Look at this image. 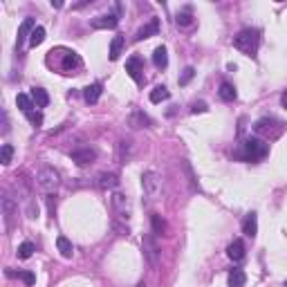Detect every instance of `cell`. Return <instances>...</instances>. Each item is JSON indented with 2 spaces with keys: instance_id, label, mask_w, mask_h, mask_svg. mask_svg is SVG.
Segmentation results:
<instances>
[{
  "instance_id": "6da1fadb",
  "label": "cell",
  "mask_w": 287,
  "mask_h": 287,
  "mask_svg": "<svg viewBox=\"0 0 287 287\" xmlns=\"http://www.w3.org/2000/svg\"><path fill=\"white\" fill-rule=\"evenodd\" d=\"M267 144L263 142V139L258 137H249L245 139L243 144H240V148H236L233 157H238V160H245V162H258L263 160V157L267 155Z\"/></svg>"
},
{
  "instance_id": "7a4b0ae2",
  "label": "cell",
  "mask_w": 287,
  "mask_h": 287,
  "mask_svg": "<svg viewBox=\"0 0 287 287\" xmlns=\"http://www.w3.org/2000/svg\"><path fill=\"white\" fill-rule=\"evenodd\" d=\"M258 45H260V32L251 30V27L238 32V36L233 38V47L240 49V52H245L247 56H254L256 49H258Z\"/></svg>"
},
{
  "instance_id": "3957f363",
  "label": "cell",
  "mask_w": 287,
  "mask_h": 287,
  "mask_svg": "<svg viewBox=\"0 0 287 287\" xmlns=\"http://www.w3.org/2000/svg\"><path fill=\"white\" fill-rule=\"evenodd\" d=\"M36 184L43 193H54L61 184V173L54 166H41L36 173Z\"/></svg>"
},
{
  "instance_id": "277c9868",
  "label": "cell",
  "mask_w": 287,
  "mask_h": 287,
  "mask_svg": "<svg viewBox=\"0 0 287 287\" xmlns=\"http://www.w3.org/2000/svg\"><path fill=\"white\" fill-rule=\"evenodd\" d=\"M283 121L274 119V117H263V119H258L254 123V133L260 135V137L265 139H276L280 133H283Z\"/></svg>"
},
{
  "instance_id": "5b68a950",
  "label": "cell",
  "mask_w": 287,
  "mask_h": 287,
  "mask_svg": "<svg viewBox=\"0 0 287 287\" xmlns=\"http://www.w3.org/2000/svg\"><path fill=\"white\" fill-rule=\"evenodd\" d=\"M142 191H144L146 200H150V202L160 198V193H162V179H160V175H157L155 171H146L144 175H142Z\"/></svg>"
},
{
  "instance_id": "8992f818",
  "label": "cell",
  "mask_w": 287,
  "mask_h": 287,
  "mask_svg": "<svg viewBox=\"0 0 287 287\" xmlns=\"http://www.w3.org/2000/svg\"><path fill=\"white\" fill-rule=\"evenodd\" d=\"M142 249H144V256H146L150 267L160 265V247H157V240L153 233H146L142 238Z\"/></svg>"
},
{
  "instance_id": "52a82bcc",
  "label": "cell",
  "mask_w": 287,
  "mask_h": 287,
  "mask_svg": "<svg viewBox=\"0 0 287 287\" xmlns=\"http://www.w3.org/2000/svg\"><path fill=\"white\" fill-rule=\"evenodd\" d=\"M61 49V63L56 65L63 74H74V70H79L81 67V56H79L76 52H72V49H63V47H59Z\"/></svg>"
},
{
  "instance_id": "ba28073f",
  "label": "cell",
  "mask_w": 287,
  "mask_h": 287,
  "mask_svg": "<svg viewBox=\"0 0 287 287\" xmlns=\"http://www.w3.org/2000/svg\"><path fill=\"white\" fill-rule=\"evenodd\" d=\"M112 209H115V213L121 218V220H131L133 204H131V198H128V195L112 193Z\"/></svg>"
},
{
  "instance_id": "9c48e42d",
  "label": "cell",
  "mask_w": 287,
  "mask_h": 287,
  "mask_svg": "<svg viewBox=\"0 0 287 287\" xmlns=\"http://www.w3.org/2000/svg\"><path fill=\"white\" fill-rule=\"evenodd\" d=\"M0 206H3L5 231H11V227H14V220H16V213H18V206H16V202L11 200L7 193H5V195H3V200H0Z\"/></svg>"
},
{
  "instance_id": "30bf717a",
  "label": "cell",
  "mask_w": 287,
  "mask_h": 287,
  "mask_svg": "<svg viewBox=\"0 0 287 287\" xmlns=\"http://www.w3.org/2000/svg\"><path fill=\"white\" fill-rule=\"evenodd\" d=\"M126 72L137 86H142L144 83V74H142L144 65H142V59H139V56H131V59L126 61Z\"/></svg>"
},
{
  "instance_id": "8fae6325",
  "label": "cell",
  "mask_w": 287,
  "mask_h": 287,
  "mask_svg": "<svg viewBox=\"0 0 287 287\" xmlns=\"http://www.w3.org/2000/svg\"><path fill=\"white\" fill-rule=\"evenodd\" d=\"M90 25H92L94 30H115V27L119 25V16H117V14H101V16H94V18L90 20Z\"/></svg>"
},
{
  "instance_id": "7c38bea8",
  "label": "cell",
  "mask_w": 287,
  "mask_h": 287,
  "mask_svg": "<svg viewBox=\"0 0 287 287\" xmlns=\"http://www.w3.org/2000/svg\"><path fill=\"white\" fill-rule=\"evenodd\" d=\"M72 162H76L79 166H86V164H92L94 160H97V150L90 148V146H86V148H76L70 153Z\"/></svg>"
},
{
  "instance_id": "4fadbf2b",
  "label": "cell",
  "mask_w": 287,
  "mask_h": 287,
  "mask_svg": "<svg viewBox=\"0 0 287 287\" xmlns=\"http://www.w3.org/2000/svg\"><path fill=\"white\" fill-rule=\"evenodd\" d=\"M36 30V25H34V18H25L18 25V36H16V47H20L22 43L27 41V38L32 36V32Z\"/></svg>"
},
{
  "instance_id": "5bb4252c",
  "label": "cell",
  "mask_w": 287,
  "mask_h": 287,
  "mask_svg": "<svg viewBox=\"0 0 287 287\" xmlns=\"http://www.w3.org/2000/svg\"><path fill=\"white\" fill-rule=\"evenodd\" d=\"M243 233L249 236V238H256V233H258V216H256L254 211L245 216V220H243Z\"/></svg>"
},
{
  "instance_id": "9a60e30c",
  "label": "cell",
  "mask_w": 287,
  "mask_h": 287,
  "mask_svg": "<svg viewBox=\"0 0 287 287\" xmlns=\"http://www.w3.org/2000/svg\"><path fill=\"white\" fill-rule=\"evenodd\" d=\"M157 32H160V20L153 18V20L148 22V25H144L142 30L135 34V41H144V38H150V36H155Z\"/></svg>"
},
{
  "instance_id": "2e32d148",
  "label": "cell",
  "mask_w": 287,
  "mask_h": 287,
  "mask_svg": "<svg viewBox=\"0 0 287 287\" xmlns=\"http://www.w3.org/2000/svg\"><path fill=\"white\" fill-rule=\"evenodd\" d=\"M117 184H119V175H117V173H101L97 177L99 189H115Z\"/></svg>"
},
{
  "instance_id": "e0dca14e",
  "label": "cell",
  "mask_w": 287,
  "mask_h": 287,
  "mask_svg": "<svg viewBox=\"0 0 287 287\" xmlns=\"http://www.w3.org/2000/svg\"><path fill=\"white\" fill-rule=\"evenodd\" d=\"M227 256L231 258V260H236V263L243 260L245 258V243L243 240H233V243L227 247Z\"/></svg>"
},
{
  "instance_id": "ac0fdd59",
  "label": "cell",
  "mask_w": 287,
  "mask_h": 287,
  "mask_svg": "<svg viewBox=\"0 0 287 287\" xmlns=\"http://www.w3.org/2000/svg\"><path fill=\"white\" fill-rule=\"evenodd\" d=\"M117 150H119V162L121 164H128V162L133 160V142L131 139H121L119 146H117Z\"/></svg>"
},
{
  "instance_id": "d6986e66",
  "label": "cell",
  "mask_w": 287,
  "mask_h": 287,
  "mask_svg": "<svg viewBox=\"0 0 287 287\" xmlns=\"http://www.w3.org/2000/svg\"><path fill=\"white\" fill-rule=\"evenodd\" d=\"M101 92H103V88H101V83H92V86H88L86 90H83V97H86L88 103H97Z\"/></svg>"
},
{
  "instance_id": "ffe728a7",
  "label": "cell",
  "mask_w": 287,
  "mask_h": 287,
  "mask_svg": "<svg viewBox=\"0 0 287 287\" xmlns=\"http://www.w3.org/2000/svg\"><path fill=\"white\" fill-rule=\"evenodd\" d=\"M175 22H177L179 27H191V25H193V9H191V7H184L182 11H177Z\"/></svg>"
},
{
  "instance_id": "44dd1931",
  "label": "cell",
  "mask_w": 287,
  "mask_h": 287,
  "mask_svg": "<svg viewBox=\"0 0 287 287\" xmlns=\"http://www.w3.org/2000/svg\"><path fill=\"white\" fill-rule=\"evenodd\" d=\"M56 247H59V251L63 258H72V254H74V247H72V243L65 238V236H59V238H56Z\"/></svg>"
},
{
  "instance_id": "7402d4cb",
  "label": "cell",
  "mask_w": 287,
  "mask_h": 287,
  "mask_svg": "<svg viewBox=\"0 0 287 287\" xmlns=\"http://www.w3.org/2000/svg\"><path fill=\"white\" fill-rule=\"evenodd\" d=\"M153 63H155V67H160V70H164V67L168 65V52H166L164 45L153 52Z\"/></svg>"
},
{
  "instance_id": "603a6c76",
  "label": "cell",
  "mask_w": 287,
  "mask_h": 287,
  "mask_svg": "<svg viewBox=\"0 0 287 287\" xmlns=\"http://www.w3.org/2000/svg\"><path fill=\"white\" fill-rule=\"evenodd\" d=\"M32 99H34V103H36L38 108H45V106L49 103V94L45 92L43 88H32Z\"/></svg>"
},
{
  "instance_id": "cb8c5ba5",
  "label": "cell",
  "mask_w": 287,
  "mask_h": 287,
  "mask_svg": "<svg viewBox=\"0 0 287 287\" xmlns=\"http://www.w3.org/2000/svg\"><path fill=\"white\" fill-rule=\"evenodd\" d=\"M218 94H220V99L227 101V103H231V101H236V97H238V94H236V88L231 86V83H227V81L220 86V92Z\"/></svg>"
},
{
  "instance_id": "d4e9b609",
  "label": "cell",
  "mask_w": 287,
  "mask_h": 287,
  "mask_svg": "<svg viewBox=\"0 0 287 287\" xmlns=\"http://www.w3.org/2000/svg\"><path fill=\"white\" fill-rule=\"evenodd\" d=\"M182 168H184V173H187V177H189L191 191H200L198 177H195V173H193V166H191V162H189V160H184V162H182Z\"/></svg>"
},
{
  "instance_id": "484cf974",
  "label": "cell",
  "mask_w": 287,
  "mask_h": 287,
  "mask_svg": "<svg viewBox=\"0 0 287 287\" xmlns=\"http://www.w3.org/2000/svg\"><path fill=\"white\" fill-rule=\"evenodd\" d=\"M247 283V276L243 269H231V274H229V287H243Z\"/></svg>"
},
{
  "instance_id": "4316f807",
  "label": "cell",
  "mask_w": 287,
  "mask_h": 287,
  "mask_svg": "<svg viewBox=\"0 0 287 287\" xmlns=\"http://www.w3.org/2000/svg\"><path fill=\"white\" fill-rule=\"evenodd\" d=\"M16 106L25 112V115H30V112H34V99L27 97V94H18L16 97Z\"/></svg>"
},
{
  "instance_id": "83f0119b",
  "label": "cell",
  "mask_w": 287,
  "mask_h": 287,
  "mask_svg": "<svg viewBox=\"0 0 287 287\" xmlns=\"http://www.w3.org/2000/svg\"><path fill=\"white\" fill-rule=\"evenodd\" d=\"M128 123H131V126H133V128H142V126H146V128H150V123H153V121H150V119H148V117H146V115H144V112H135V115L131 117V119H128Z\"/></svg>"
},
{
  "instance_id": "f1b7e54d",
  "label": "cell",
  "mask_w": 287,
  "mask_h": 287,
  "mask_svg": "<svg viewBox=\"0 0 287 287\" xmlns=\"http://www.w3.org/2000/svg\"><path fill=\"white\" fill-rule=\"evenodd\" d=\"M150 222H153V233H162V236H164V233L168 231L166 220H164L162 216H157V213H153V216H150Z\"/></svg>"
},
{
  "instance_id": "f546056e",
  "label": "cell",
  "mask_w": 287,
  "mask_h": 287,
  "mask_svg": "<svg viewBox=\"0 0 287 287\" xmlns=\"http://www.w3.org/2000/svg\"><path fill=\"white\" fill-rule=\"evenodd\" d=\"M171 97V92L164 88V86H157L153 92H150V103H162V101H166Z\"/></svg>"
},
{
  "instance_id": "4dcf8cb0",
  "label": "cell",
  "mask_w": 287,
  "mask_h": 287,
  "mask_svg": "<svg viewBox=\"0 0 287 287\" xmlns=\"http://www.w3.org/2000/svg\"><path fill=\"white\" fill-rule=\"evenodd\" d=\"M121 47H123V36H115L110 43V61H117L121 54Z\"/></svg>"
},
{
  "instance_id": "1f68e13d",
  "label": "cell",
  "mask_w": 287,
  "mask_h": 287,
  "mask_svg": "<svg viewBox=\"0 0 287 287\" xmlns=\"http://www.w3.org/2000/svg\"><path fill=\"white\" fill-rule=\"evenodd\" d=\"M34 251H36V247H34V243H30V240H27V243H22V245L18 247V251H16V254H18L20 260H27V258H32Z\"/></svg>"
},
{
  "instance_id": "d6a6232c",
  "label": "cell",
  "mask_w": 287,
  "mask_h": 287,
  "mask_svg": "<svg viewBox=\"0 0 287 287\" xmlns=\"http://www.w3.org/2000/svg\"><path fill=\"white\" fill-rule=\"evenodd\" d=\"M45 41V27H36V30L32 32V36H30V45L32 47H38Z\"/></svg>"
},
{
  "instance_id": "836d02e7",
  "label": "cell",
  "mask_w": 287,
  "mask_h": 287,
  "mask_svg": "<svg viewBox=\"0 0 287 287\" xmlns=\"http://www.w3.org/2000/svg\"><path fill=\"white\" fill-rule=\"evenodd\" d=\"M11 157H14V146H11V144H3V148H0V162L7 166L11 162Z\"/></svg>"
},
{
  "instance_id": "e575fe53",
  "label": "cell",
  "mask_w": 287,
  "mask_h": 287,
  "mask_svg": "<svg viewBox=\"0 0 287 287\" xmlns=\"http://www.w3.org/2000/svg\"><path fill=\"white\" fill-rule=\"evenodd\" d=\"M18 278H20L25 285H30V287H32L34 283H36V276H34L32 272H18Z\"/></svg>"
},
{
  "instance_id": "d590c367",
  "label": "cell",
  "mask_w": 287,
  "mask_h": 287,
  "mask_svg": "<svg viewBox=\"0 0 287 287\" xmlns=\"http://www.w3.org/2000/svg\"><path fill=\"white\" fill-rule=\"evenodd\" d=\"M193 74H195L193 67H187V70H184V74L179 76V86H187V83L191 81V79H193Z\"/></svg>"
},
{
  "instance_id": "8d00e7d4",
  "label": "cell",
  "mask_w": 287,
  "mask_h": 287,
  "mask_svg": "<svg viewBox=\"0 0 287 287\" xmlns=\"http://www.w3.org/2000/svg\"><path fill=\"white\" fill-rule=\"evenodd\" d=\"M209 110V106L204 103V101H195L193 106H191V112H193V115H198V112H206Z\"/></svg>"
},
{
  "instance_id": "74e56055",
  "label": "cell",
  "mask_w": 287,
  "mask_h": 287,
  "mask_svg": "<svg viewBox=\"0 0 287 287\" xmlns=\"http://www.w3.org/2000/svg\"><path fill=\"white\" fill-rule=\"evenodd\" d=\"M27 119H30L32 123H34V126H41V123H43V115H41V112H30V115H27Z\"/></svg>"
},
{
  "instance_id": "f35d334b",
  "label": "cell",
  "mask_w": 287,
  "mask_h": 287,
  "mask_svg": "<svg viewBox=\"0 0 287 287\" xmlns=\"http://www.w3.org/2000/svg\"><path fill=\"white\" fill-rule=\"evenodd\" d=\"M9 133V117H7V112H3V135H7Z\"/></svg>"
},
{
  "instance_id": "ab89813d",
  "label": "cell",
  "mask_w": 287,
  "mask_h": 287,
  "mask_svg": "<svg viewBox=\"0 0 287 287\" xmlns=\"http://www.w3.org/2000/svg\"><path fill=\"white\" fill-rule=\"evenodd\" d=\"M280 103H283V108H287V90L280 94Z\"/></svg>"
},
{
  "instance_id": "60d3db41",
  "label": "cell",
  "mask_w": 287,
  "mask_h": 287,
  "mask_svg": "<svg viewBox=\"0 0 287 287\" xmlns=\"http://www.w3.org/2000/svg\"><path fill=\"white\" fill-rule=\"evenodd\" d=\"M135 287H146V285H144V283H139V285H135Z\"/></svg>"
},
{
  "instance_id": "b9f144b4",
  "label": "cell",
  "mask_w": 287,
  "mask_h": 287,
  "mask_svg": "<svg viewBox=\"0 0 287 287\" xmlns=\"http://www.w3.org/2000/svg\"><path fill=\"white\" fill-rule=\"evenodd\" d=\"M283 287H287V280H285V285H283Z\"/></svg>"
}]
</instances>
